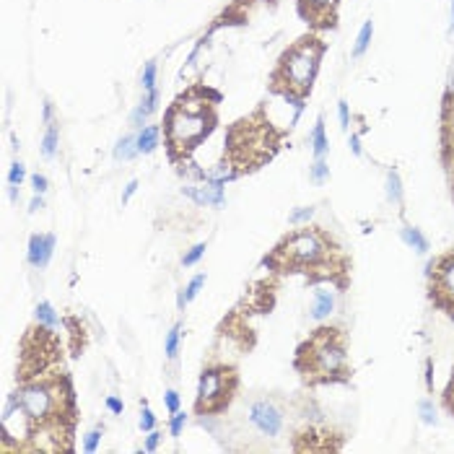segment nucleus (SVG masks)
Segmentation results:
<instances>
[{
  "label": "nucleus",
  "mask_w": 454,
  "mask_h": 454,
  "mask_svg": "<svg viewBox=\"0 0 454 454\" xmlns=\"http://www.w3.org/2000/svg\"><path fill=\"white\" fill-rule=\"evenodd\" d=\"M322 55H325V45L317 39H302L294 47H288L278 63V71L273 73V89L309 94L320 73Z\"/></svg>",
  "instance_id": "nucleus-1"
},
{
  "label": "nucleus",
  "mask_w": 454,
  "mask_h": 454,
  "mask_svg": "<svg viewBox=\"0 0 454 454\" xmlns=\"http://www.w3.org/2000/svg\"><path fill=\"white\" fill-rule=\"evenodd\" d=\"M309 361L304 366L306 376L312 379H322V382H332V379H346L348 374V348L343 338L338 335V329H317L312 340L302 346L299 350V361Z\"/></svg>",
  "instance_id": "nucleus-2"
},
{
  "label": "nucleus",
  "mask_w": 454,
  "mask_h": 454,
  "mask_svg": "<svg viewBox=\"0 0 454 454\" xmlns=\"http://www.w3.org/2000/svg\"><path fill=\"white\" fill-rule=\"evenodd\" d=\"M329 255H332L329 241L317 229H299L288 234L273 252L276 262L283 267H320L329 262Z\"/></svg>",
  "instance_id": "nucleus-3"
},
{
  "label": "nucleus",
  "mask_w": 454,
  "mask_h": 454,
  "mask_svg": "<svg viewBox=\"0 0 454 454\" xmlns=\"http://www.w3.org/2000/svg\"><path fill=\"white\" fill-rule=\"evenodd\" d=\"M211 130H213V115L211 112H185L177 104L169 109L166 122H164V133H166V141H169L174 153H185L190 148H195Z\"/></svg>",
  "instance_id": "nucleus-4"
},
{
  "label": "nucleus",
  "mask_w": 454,
  "mask_h": 454,
  "mask_svg": "<svg viewBox=\"0 0 454 454\" xmlns=\"http://www.w3.org/2000/svg\"><path fill=\"white\" fill-rule=\"evenodd\" d=\"M234 374L223 366H208L197 379V413H218L229 402Z\"/></svg>",
  "instance_id": "nucleus-5"
},
{
  "label": "nucleus",
  "mask_w": 454,
  "mask_h": 454,
  "mask_svg": "<svg viewBox=\"0 0 454 454\" xmlns=\"http://www.w3.org/2000/svg\"><path fill=\"white\" fill-rule=\"evenodd\" d=\"M21 405L29 413V418L34 420V426L52 423L57 405H60V387L55 382H29L18 390Z\"/></svg>",
  "instance_id": "nucleus-6"
},
{
  "label": "nucleus",
  "mask_w": 454,
  "mask_h": 454,
  "mask_svg": "<svg viewBox=\"0 0 454 454\" xmlns=\"http://www.w3.org/2000/svg\"><path fill=\"white\" fill-rule=\"evenodd\" d=\"M250 423L257 428L262 437L276 439L283 431V410L278 408L273 400H255L250 405Z\"/></svg>",
  "instance_id": "nucleus-7"
},
{
  "label": "nucleus",
  "mask_w": 454,
  "mask_h": 454,
  "mask_svg": "<svg viewBox=\"0 0 454 454\" xmlns=\"http://www.w3.org/2000/svg\"><path fill=\"white\" fill-rule=\"evenodd\" d=\"M431 281H434L437 304L454 314V252H449V255L437 260Z\"/></svg>",
  "instance_id": "nucleus-8"
},
{
  "label": "nucleus",
  "mask_w": 454,
  "mask_h": 454,
  "mask_svg": "<svg viewBox=\"0 0 454 454\" xmlns=\"http://www.w3.org/2000/svg\"><path fill=\"white\" fill-rule=\"evenodd\" d=\"M55 247H57V239L52 234H31L27 247V262L36 270H45L55 257Z\"/></svg>",
  "instance_id": "nucleus-9"
},
{
  "label": "nucleus",
  "mask_w": 454,
  "mask_h": 454,
  "mask_svg": "<svg viewBox=\"0 0 454 454\" xmlns=\"http://www.w3.org/2000/svg\"><path fill=\"white\" fill-rule=\"evenodd\" d=\"M182 195L190 197L195 205H200V208H223L226 205V192H223V187H215V185H208V182H203V185H185L182 187Z\"/></svg>",
  "instance_id": "nucleus-10"
},
{
  "label": "nucleus",
  "mask_w": 454,
  "mask_h": 454,
  "mask_svg": "<svg viewBox=\"0 0 454 454\" xmlns=\"http://www.w3.org/2000/svg\"><path fill=\"white\" fill-rule=\"evenodd\" d=\"M340 0H299V10L306 21H312L317 27H327L335 18V8Z\"/></svg>",
  "instance_id": "nucleus-11"
},
{
  "label": "nucleus",
  "mask_w": 454,
  "mask_h": 454,
  "mask_svg": "<svg viewBox=\"0 0 454 454\" xmlns=\"http://www.w3.org/2000/svg\"><path fill=\"white\" fill-rule=\"evenodd\" d=\"M335 306H338V299H335V291L329 285H320L314 291L312 306H309V317L314 322H327L332 314H335Z\"/></svg>",
  "instance_id": "nucleus-12"
},
{
  "label": "nucleus",
  "mask_w": 454,
  "mask_h": 454,
  "mask_svg": "<svg viewBox=\"0 0 454 454\" xmlns=\"http://www.w3.org/2000/svg\"><path fill=\"white\" fill-rule=\"evenodd\" d=\"M159 101H161V91L153 89V91H146V97H143V101L138 104V107L130 112V125L138 127L141 130L143 125H148V117L159 109Z\"/></svg>",
  "instance_id": "nucleus-13"
},
{
  "label": "nucleus",
  "mask_w": 454,
  "mask_h": 454,
  "mask_svg": "<svg viewBox=\"0 0 454 454\" xmlns=\"http://www.w3.org/2000/svg\"><path fill=\"white\" fill-rule=\"evenodd\" d=\"M161 143V127L159 125H143L135 135V146H138V153L141 156H151Z\"/></svg>",
  "instance_id": "nucleus-14"
},
{
  "label": "nucleus",
  "mask_w": 454,
  "mask_h": 454,
  "mask_svg": "<svg viewBox=\"0 0 454 454\" xmlns=\"http://www.w3.org/2000/svg\"><path fill=\"white\" fill-rule=\"evenodd\" d=\"M400 239H402V244H405L408 250L416 252V255H428V250H431V241H428V236L420 232L418 226H402Z\"/></svg>",
  "instance_id": "nucleus-15"
},
{
  "label": "nucleus",
  "mask_w": 454,
  "mask_h": 454,
  "mask_svg": "<svg viewBox=\"0 0 454 454\" xmlns=\"http://www.w3.org/2000/svg\"><path fill=\"white\" fill-rule=\"evenodd\" d=\"M309 146H312V153L314 159H325L329 151V138H327V130H325V117H317L314 122L312 133H309Z\"/></svg>",
  "instance_id": "nucleus-16"
},
{
  "label": "nucleus",
  "mask_w": 454,
  "mask_h": 454,
  "mask_svg": "<svg viewBox=\"0 0 454 454\" xmlns=\"http://www.w3.org/2000/svg\"><path fill=\"white\" fill-rule=\"evenodd\" d=\"M60 151V125L57 122H50L45 127V135H42V141H39V153H42V159L52 161Z\"/></svg>",
  "instance_id": "nucleus-17"
},
{
  "label": "nucleus",
  "mask_w": 454,
  "mask_h": 454,
  "mask_svg": "<svg viewBox=\"0 0 454 454\" xmlns=\"http://www.w3.org/2000/svg\"><path fill=\"white\" fill-rule=\"evenodd\" d=\"M384 195L392 205H402L405 203V187H402V177L397 169H390L387 177H384Z\"/></svg>",
  "instance_id": "nucleus-18"
},
{
  "label": "nucleus",
  "mask_w": 454,
  "mask_h": 454,
  "mask_svg": "<svg viewBox=\"0 0 454 454\" xmlns=\"http://www.w3.org/2000/svg\"><path fill=\"white\" fill-rule=\"evenodd\" d=\"M34 322L45 329H57L60 327V317L55 312V306L50 302H39L34 306Z\"/></svg>",
  "instance_id": "nucleus-19"
},
{
  "label": "nucleus",
  "mask_w": 454,
  "mask_h": 454,
  "mask_svg": "<svg viewBox=\"0 0 454 454\" xmlns=\"http://www.w3.org/2000/svg\"><path fill=\"white\" fill-rule=\"evenodd\" d=\"M371 36H374V21H364L361 24V29H358V34H356V42H353V50H350V55L353 57H364L366 55V50L371 47Z\"/></svg>",
  "instance_id": "nucleus-20"
},
{
  "label": "nucleus",
  "mask_w": 454,
  "mask_h": 454,
  "mask_svg": "<svg viewBox=\"0 0 454 454\" xmlns=\"http://www.w3.org/2000/svg\"><path fill=\"white\" fill-rule=\"evenodd\" d=\"M112 156H115V161H133L135 156H141V153H138V146H135V135H122V138L115 143Z\"/></svg>",
  "instance_id": "nucleus-21"
},
{
  "label": "nucleus",
  "mask_w": 454,
  "mask_h": 454,
  "mask_svg": "<svg viewBox=\"0 0 454 454\" xmlns=\"http://www.w3.org/2000/svg\"><path fill=\"white\" fill-rule=\"evenodd\" d=\"M179 346H182V325H171L169 332H166V338H164V356L174 361L179 356Z\"/></svg>",
  "instance_id": "nucleus-22"
},
{
  "label": "nucleus",
  "mask_w": 454,
  "mask_h": 454,
  "mask_svg": "<svg viewBox=\"0 0 454 454\" xmlns=\"http://www.w3.org/2000/svg\"><path fill=\"white\" fill-rule=\"evenodd\" d=\"M418 418L423 426H439V413H437V405L431 397H420L418 400Z\"/></svg>",
  "instance_id": "nucleus-23"
},
{
  "label": "nucleus",
  "mask_w": 454,
  "mask_h": 454,
  "mask_svg": "<svg viewBox=\"0 0 454 454\" xmlns=\"http://www.w3.org/2000/svg\"><path fill=\"white\" fill-rule=\"evenodd\" d=\"M156 83H159V65H156V60H148V63L143 65L141 86H143V91H153V89H159Z\"/></svg>",
  "instance_id": "nucleus-24"
},
{
  "label": "nucleus",
  "mask_w": 454,
  "mask_h": 454,
  "mask_svg": "<svg viewBox=\"0 0 454 454\" xmlns=\"http://www.w3.org/2000/svg\"><path fill=\"white\" fill-rule=\"evenodd\" d=\"M314 213H317L314 205H299V208H294V211L288 213V223H291V226H304V223L312 221Z\"/></svg>",
  "instance_id": "nucleus-25"
},
{
  "label": "nucleus",
  "mask_w": 454,
  "mask_h": 454,
  "mask_svg": "<svg viewBox=\"0 0 454 454\" xmlns=\"http://www.w3.org/2000/svg\"><path fill=\"white\" fill-rule=\"evenodd\" d=\"M309 179L314 185H325L329 179V164L327 159H314L312 166H309Z\"/></svg>",
  "instance_id": "nucleus-26"
},
{
  "label": "nucleus",
  "mask_w": 454,
  "mask_h": 454,
  "mask_svg": "<svg viewBox=\"0 0 454 454\" xmlns=\"http://www.w3.org/2000/svg\"><path fill=\"white\" fill-rule=\"evenodd\" d=\"M205 250H208V244H205V241H197V244H192V247H190V250L182 255V265H185V267L197 265V262L203 260Z\"/></svg>",
  "instance_id": "nucleus-27"
},
{
  "label": "nucleus",
  "mask_w": 454,
  "mask_h": 454,
  "mask_svg": "<svg viewBox=\"0 0 454 454\" xmlns=\"http://www.w3.org/2000/svg\"><path fill=\"white\" fill-rule=\"evenodd\" d=\"M203 288H205V273H197L195 278H190V283L182 288V291H185V299H187V304L195 302Z\"/></svg>",
  "instance_id": "nucleus-28"
},
{
  "label": "nucleus",
  "mask_w": 454,
  "mask_h": 454,
  "mask_svg": "<svg viewBox=\"0 0 454 454\" xmlns=\"http://www.w3.org/2000/svg\"><path fill=\"white\" fill-rule=\"evenodd\" d=\"M101 434H104V426L91 428L89 434L83 437V452H86V454H94V452H97L99 444H101Z\"/></svg>",
  "instance_id": "nucleus-29"
},
{
  "label": "nucleus",
  "mask_w": 454,
  "mask_h": 454,
  "mask_svg": "<svg viewBox=\"0 0 454 454\" xmlns=\"http://www.w3.org/2000/svg\"><path fill=\"white\" fill-rule=\"evenodd\" d=\"M185 426H187V413L177 410V413L169 418V434L174 439H179V437H182V431H185Z\"/></svg>",
  "instance_id": "nucleus-30"
},
{
  "label": "nucleus",
  "mask_w": 454,
  "mask_h": 454,
  "mask_svg": "<svg viewBox=\"0 0 454 454\" xmlns=\"http://www.w3.org/2000/svg\"><path fill=\"white\" fill-rule=\"evenodd\" d=\"M24 179H27V166L21 164V161H13L8 169V185H16V187H21L24 185Z\"/></svg>",
  "instance_id": "nucleus-31"
},
{
  "label": "nucleus",
  "mask_w": 454,
  "mask_h": 454,
  "mask_svg": "<svg viewBox=\"0 0 454 454\" xmlns=\"http://www.w3.org/2000/svg\"><path fill=\"white\" fill-rule=\"evenodd\" d=\"M138 423H141L143 434H148V431H153V428H156V416H153V410L148 408V402H146V400H143L141 420H138Z\"/></svg>",
  "instance_id": "nucleus-32"
},
{
  "label": "nucleus",
  "mask_w": 454,
  "mask_h": 454,
  "mask_svg": "<svg viewBox=\"0 0 454 454\" xmlns=\"http://www.w3.org/2000/svg\"><path fill=\"white\" fill-rule=\"evenodd\" d=\"M164 405H166V410H169V416H174V413L182 408L179 392L177 390H166V392H164Z\"/></svg>",
  "instance_id": "nucleus-33"
},
{
  "label": "nucleus",
  "mask_w": 454,
  "mask_h": 454,
  "mask_svg": "<svg viewBox=\"0 0 454 454\" xmlns=\"http://www.w3.org/2000/svg\"><path fill=\"white\" fill-rule=\"evenodd\" d=\"M161 437H164V434H161L159 428L148 431V434H146V441H143V452H156L161 444Z\"/></svg>",
  "instance_id": "nucleus-34"
},
{
  "label": "nucleus",
  "mask_w": 454,
  "mask_h": 454,
  "mask_svg": "<svg viewBox=\"0 0 454 454\" xmlns=\"http://www.w3.org/2000/svg\"><path fill=\"white\" fill-rule=\"evenodd\" d=\"M338 122L343 133L350 130V112H348V101H343V99L338 101Z\"/></svg>",
  "instance_id": "nucleus-35"
},
{
  "label": "nucleus",
  "mask_w": 454,
  "mask_h": 454,
  "mask_svg": "<svg viewBox=\"0 0 454 454\" xmlns=\"http://www.w3.org/2000/svg\"><path fill=\"white\" fill-rule=\"evenodd\" d=\"M31 190H34V195H45L50 190V179L45 174H31Z\"/></svg>",
  "instance_id": "nucleus-36"
},
{
  "label": "nucleus",
  "mask_w": 454,
  "mask_h": 454,
  "mask_svg": "<svg viewBox=\"0 0 454 454\" xmlns=\"http://www.w3.org/2000/svg\"><path fill=\"white\" fill-rule=\"evenodd\" d=\"M348 146H350V153H353L356 159H364V143H361V135L358 133L348 135Z\"/></svg>",
  "instance_id": "nucleus-37"
},
{
  "label": "nucleus",
  "mask_w": 454,
  "mask_h": 454,
  "mask_svg": "<svg viewBox=\"0 0 454 454\" xmlns=\"http://www.w3.org/2000/svg\"><path fill=\"white\" fill-rule=\"evenodd\" d=\"M423 382H426L428 392H434V358H426V364H423Z\"/></svg>",
  "instance_id": "nucleus-38"
},
{
  "label": "nucleus",
  "mask_w": 454,
  "mask_h": 454,
  "mask_svg": "<svg viewBox=\"0 0 454 454\" xmlns=\"http://www.w3.org/2000/svg\"><path fill=\"white\" fill-rule=\"evenodd\" d=\"M107 410L112 413V416H122V413H125V402L120 400L117 395H109V397H107Z\"/></svg>",
  "instance_id": "nucleus-39"
},
{
  "label": "nucleus",
  "mask_w": 454,
  "mask_h": 454,
  "mask_svg": "<svg viewBox=\"0 0 454 454\" xmlns=\"http://www.w3.org/2000/svg\"><path fill=\"white\" fill-rule=\"evenodd\" d=\"M138 187H141V185H138V179H130V182H127L125 190H122V197H120V200H122V205L130 203V197L138 192Z\"/></svg>",
  "instance_id": "nucleus-40"
},
{
  "label": "nucleus",
  "mask_w": 454,
  "mask_h": 454,
  "mask_svg": "<svg viewBox=\"0 0 454 454\" xmlns=\"http://www.w3.org/2000/svg\"><path fill=\"white\" fill-rule=\"evenodd\" d=\"M39 211H45V195H34L29 203V215L39 213Z\"/></svg>",
  "instance_id": "nucleus-41"
},
{
  "label": "nucleus",
  "mask_w": 454,
  "mask_h": 454,
  "mask_svg": "<svg viewBox=\"0 0 454 454\" xmlns=\"http://www.w3.org/2000/svg\"><path fill=\"white\" fill-rule=\"evenodd\" d=\"M42 122H45V125L55 122V107H52V101H45V104H42Z\"/></svg>",
  "instance_id": "nucleus-42"
},
{
  "label": "nucleus",
  "mask_w": 454,
  "mask_h": 454,
  "mask_svg": "<svg viewBox=\"0 0 454 454\" xmlns=\"http://www.w3.org/2000/svg\"><path fill=\"white\" fill-rule=\"evenodd\" d=\"M8 197L13 200V203H18V197H21V187H16V185H8Z\"/></svg>",
  "instance_id": "nucleus-43"
},
{
  "label": "nucleus",
  "mask_w": 454,
  "mask_h": 454,
  "mask_svg": "<svg viewBox=\"0 0 454 454\" xmlns=\"http://www.w3.org/2000/svg\"><path fill=\"white\" fill-rule=\"evenodd\" d=\"M446 402H449V408L454 410V379H452V387H449V392H446Z\"/></svg>",
  "instance_id": "nucleus-44"
},
{
  "label": "nucleus",
  "mask_w": 454,
  "mask_h": 454,
  "mask_svg": "<svg viewBox=\"0 0 454 454\" xmlns=\"http://www.w3.org/2000/svg\"><path fill=\"white\" fill-rule=\"evenodd\" d=\"M449 16H452V21H449V31H454V0H452V10H449Z\"/></svg>",
  "instance_id": "nucleus-45"
},
{
  "label": "nucleus",
  "mask_w": 454,
  "mask_h": 454,
  "mask_svg": "<svg viewBox=\"0 0 454 454\" xmlns=\"http://www.w3.org/2000/svg\"><path fill=\"white\" fill-rule=\"evenodd\" d=\"M449 89H452V94H454V73H452V83H449Z\"/></svg>",
  "instance_id": "nucleus-46"
}]
</instances>
